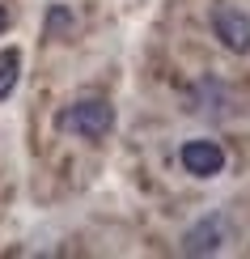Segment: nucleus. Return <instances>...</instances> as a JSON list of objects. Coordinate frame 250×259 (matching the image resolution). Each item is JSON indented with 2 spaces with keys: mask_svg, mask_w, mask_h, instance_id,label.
Returning a JSON list of instances; mask_svg holds the SVG:
<instances>
[{
  "mask_svg": "<svg viewBox=\"0 0 250 259\" xmlns=\"http://www.w3.org/2000/svg\"><path fill=\"white\" fill-rule=\"evenodd\" d=\"M56 127L60 132H72L81 140H102L106 132L115 127V106L106 98H85V102H72L56 115Z\"/></svg>",
  "mask_w": 250,
  "mask_h": 259,
  "instance_id": "f257e3e1",
  "label": "nucleus"
},
{
  "mask_svg": "<svg viewBox=\"0 0 250 259\" xmlns=\"http://www.w3.org/2000/svg\"><path fill=\"white\" fill-rule=\"evenodd\" d=\"M178 161L195 179H216L225 170V149L216 145V140H187V145L178 149Z\"/></svg>",
  "mask_w": 250,
  "mask_h": 259,
  "instance_id": "f03ea898",
  "label": "nucleus"
},
{
  "mask_svg": "<svg viewBox=\"0 0 250 259\" xmlns=\"http://www.w3.org/2000/svg\"><path fill=\"white\" fill-rule=\"evenodd\" d=\"M212 30L229 51H250V17L242 9H233V5L212 9Z\"/></svg>",
  "mask_w": 250,
  "mask_h": 259,
  "instance_id": "7ed1b4c3",
  "label": "nucleus"
},
{
  "mask_svg": "<svg viewBox=\"0 0 250 259\" xmlns=\"http://www.w3.org/2000/svg\"><path fill=\"white\" fill-rule=\"evenodd\" d=\"M216 246H221V217L191 225L187 238H182V251H187V255H212Z\"/></svg>",
  "mask_w": 250,
  "mask_h": 259,
  "instance_id": "20e7f679",
  "label": "nucleus"
},
{
  "mask_svg": "<svg viewBox=\"0 0 250 259\" xmlns=\"http://www.w3.org/2000/svg\"><path fill=\"white\" fill-rule=\"evenodd\" d=\"M17 77H21V51H0V102L17 90Z\"/></svg>",
  "mask_w": 250,
  "mask_h": 259,
  "instance_id": "39448f33",
  "label": "nucleus"
},
{
  "mask_svg": "<svg viewBox=\"0 0 250 259\" xmlns=\"http://www.w3.org/2000/svg\"><path fill=\"white\" fill-rule=\"evenodd\" d=\"M9 26V13H5V5H0V30H5Z\"/></svg>",
  "mask_w": 250,
  "mask_h": 259,
  "instance_id": "423d86ee",
  "label": "nucleus"
}]
</instances>
